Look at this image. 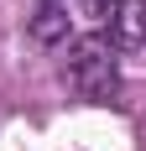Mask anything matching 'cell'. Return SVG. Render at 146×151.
Wrapping results in <instances>:
<instances>
[{"label":"cell","instance_id":"277c9868","mask_svg":"<svg viewBox=\"0 0 146 151\" xmlns=\"http://www.w3.org/2000/svg\"><path fill=\"white\" fill-rule=\"evenodd\" d=\"M42 5H63V0H42Z\"/></svg>","mask_w":146,"mask_h":151},{"label":"cell","instance_id":"3957f363","mask_svg":"<svg viewBox=\"0 0 146 151\" xmlns=\"http://www.w3.org/2000/svg\"><path fill=\"white\" fill-rule=\"evenodd\" d=\"M31 37H37V42H63V37H68V16H63V5H42V11L31 16Z\"/></svg>","mask_w":146,"mask_h":151},{"label":"cell","instance_id":"7a4b0ae2","mask_svg":"<svg viewBox=\"0 0 146 151\" xmlns=\"http://www.w3.org/2000/svg\"><path fill=\"white\" fill-rule=\"evenodd\" d=\"M104 21H110V37L104 42L115 52H141L146 47V0H110L104 5Z\"/></svg>","mask_w":146,"mask_h":151},{"label":"cell","instance_id":"6da1fadb","mask_svg":"<svg viewBox=\"0 0 146 151\" xmlns=\"http://www.w3.org/2000/svg\"><path fill=\"white\" fill-rule=\"evenodd\" d=\"M68 83L84 99L104 104V99H115L120 89V68H115V47L104 42V37H78L68 47Z\"/></svg>","mask_w":146,"mask_h":151}]
</instances>
